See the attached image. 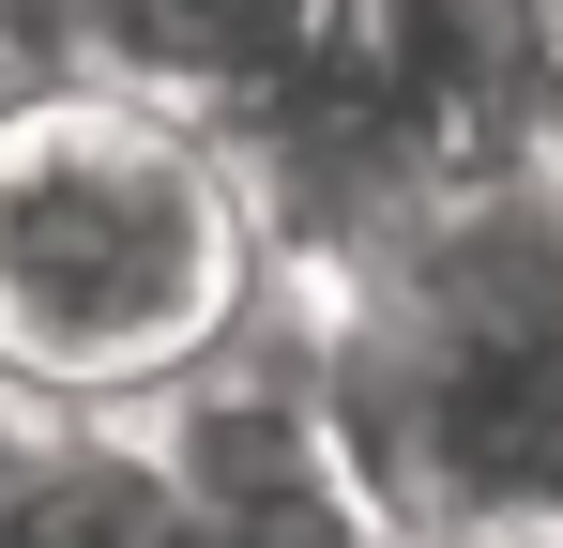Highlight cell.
<instances>
[{
	"instance_id": "6da1fadb",
	"label": "cell",
	"mask_w": 563,
	"mask_h": 548,
	"mask_svg": "<svg viewBox=\"0 0 563 548\" xmlns=\"http://www.w3.org/2000/svg\"><path fill=\"white\" fill-rule=\"evenodd\" d=\"M275 351L380 548H563V168H442L289 229Z\"/></svg>"
},
{
	"instance_id": "7a4b0ae2",
	"label": "cell",
	"mask_w": 563,
	"mask_h": 548,
	"mask_svg": "<svg viewBox=\"0 0 563 548\" xmlns=\"http://www.w3.org/2000/svg\"><path fill=\"white\" fill-rule=\"evenodd\" d=\"M275 168L137 77L31 62L0 107V396L31 427H137L275 336Z\"/></svg>"
},
{
	"instance_id": "3957f363",
	"label": "cell",
	"mask_w": 563,
	"mask_h": 548,
	"mask_svg": "<svg viewBox=\"0 0 563 548\" xmlns=\"http://www.w3.org/2000/svg\"><path fill=\"white\" fill-rule=\"evenodd\" d=\"M31 442H46V427H31V412H15V396H0V487H15V472H31Z\"/></svg>"
},
{
	"instance_id": "277c9868",
	"label": "cell",
	"mask_w": 563,
	"mask_h": 548,
	"mask_svg": "<svg viewBox=\"0 0 563 548\" xmlns=\"http://www.w3.org/2000/svg\"><path fill=\"white\" fill-rule=\"evenodd\" d=\"M0 46H31V0H0Z\"/></svg>"
},
{
	"instance_id": "5b68a950",
	"label": "cell",
	"mask_w": 563,
	"mask_h": 548,
	"mask_svg": "<svg viewBox=\"0 0 563 548\" xmlns=\"http://www.w3.org/2000/svg\"><path fill=\"white\" fill-rule=\"evenodd\" d=\"M15 77H31V46H0V107H15Z\"/></svg>"
}]
</instances>
